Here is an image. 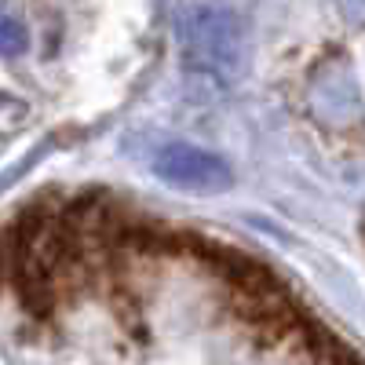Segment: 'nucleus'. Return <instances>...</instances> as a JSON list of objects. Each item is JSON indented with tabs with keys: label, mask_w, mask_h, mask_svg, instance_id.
I'll list each match as a JSON object with an SVG mask.
<instances>
[{
	"label": "nucleus",
	"mask_w": 365,
	"mask_h": 365,
	"mask_svg": "<svg viewBox=\"0 0 365 365\" xmlns=\"http://www.w3.org/2000/svg\"><path fill=\"white\" fill-rule=\"evenodd\" d=\"M303 96H307V110L318 128H325L332 135H347V132L361 128L365 99H361V84L354 77V66L344 51H329L325 58H318Z\"/></svg>",
	"instance_id": "nucleus-1"
},
{
	"label": "nucleus",
	"mask_w": 365,
	"mask_h": 365,
	"mask_svg": "<svg viewBox=\"0 0 365 365\" xmlns=\"http://www.w3.org/2000/svg\"><path fill=\"white\" fill-rule=\"evenodd\" d=\"M187 51L197 73L230 84L245 70V29L227 8H197L187 29Z\"/></svg>",
	"instance_id": "nucleus-2"
},
{
	"label": "nucleus",
	"mask_w": 365,
	"mask_h": 365,
	"mask_svg": "<svg viewBox=\"0 0 365 365\" xmlns=\"http://www.w3.org/2000/svg\"><path fill=\"white\" fill-rule=\"evenodd\" d=\"M150 168H154L161 182H168L175 190H187V194H223L234 182V172L220 154H208V150H197L187 143L161 146L154 161H150Z\"/></svg>",
	"instance_id": "nucleus-3"
},
{
	"label": "nucleus",
	"mask_w": 365,
	"mask_h": 365,
	"mask_svg": "<svg viewBox=\"0 0 365 365\" xmlns=\"http://www.w3.org/2000/svg\"><path fill=\"white\" fill-rule=\"evenodd\" d=\"M0 34H4V55L8 58H15V55H22L26 51V44H29V34H26V26L19 22V19H4V26H0Z\"/></svg>",
	"instance_id": "nucleus-4"
},
{
	"label": "nucleus",
	"mask_w": 365,
	"mask_h": 365,
	"mask_svg": "<svg viewBox=\"0 0 365 365\" xmlns=\"http://www.w3.org/2000/svg\"><path fill=\"white\" fill-rule=\"evenodd\" d=\"M336 4H340V11L351 15V19H361V15H365V0H336Z\"/></svg>",
	"instance_id": "nucleus-5"
}]
</instances>
